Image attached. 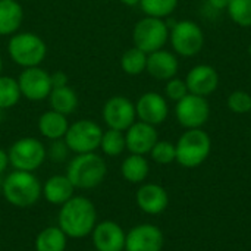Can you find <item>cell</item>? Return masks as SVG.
I'll use <instances>...</instances> for the list:
<instances>
[{"label":"cell","instance_id":"obj_37","mask_svg":"<svg viewBox=\"0 0 251 251\" xmlns=\"http://www.w3.org/2000/svg\"><path fill=\"white\" fill-rule=\"evenodd\" d=\"M209 1V4L213 7V9H216V10H222V9H226V6H228V1L229 0H207Z\"/></svg>","mask_w":251,"mask_h":251},{"label":"cell","instance_id":"obj_15","mask_svg":"<svg viewBox=\"0 0 251 251\" xmlns=\"http://www.w3.org/2000/svg\"><path fill=\"white\" fill-rule=\"evenodd\" d=\"M135 112H137V118L141 122L156 126L166 121L169 107H168V101L162 94L149 91L143 94L135 103Z\"/></svg>","mask_w":251,"mask_h":251},{"label":"cell","instance_id":"obj_29","mask_svg":"<svg viewBox=\"0 0 251 251\" xmlns=\"http://www.w3.org/2000/svg\"><path fill=\"white\" fill-rule=\"evenodd\" d=\"M178 6V0H140V7L146 16L160 18L169 16Z\"/></svg>","mask_w":251,"mask_h":251},{"label":"cell","instance_id":"obj_13","mask_svg":"<svg viewBox=\"0 0 251 251\" xmlns=\"http://www.w3.org/2000/svg\"><path fill=\"white\" fill-rule=\"evenodd\" d=\"M165 244L163 232L151 224H141L126 232L125 251H162Z\"/></svg>","mask_w":251,"mask_h":251},{"label":"cell","instance_id":"obj_32","mask_svg":"<svg viewBox=\"0 0 251 251\" xmlns=\"http://www.w3.org/2000/svg\"><path fill=\"white\" fill-rule=\"evenodd\" d=\"M226 103H228L229 110H232L234 113H238V115L249 113L251 110V96L247 91H243V90L232 91L229 94Z\"/></svg>","mask_w":251,"mask_h":251},{"label":"cell","instance_id":"obj_18","mask_svg":"<svg viewBox=\"0 0 251 251\" xmlns=\"http://www.w3.org/2000/svg\"><path fill=\"white\" fill-rule=\"evenodd\" d=\"M135 201L144 213L160 215L169 204V196L159 184H143L135 194Z\"/></svg>","mask_w":251,"mask_h":251},{"label":"cell","instance_id":"obj_36","mask_svg":"<svg viewBox=\"0 0 251 251\" xmlns=\"http://www.w3.org/2000/svg\"><path fill=\"white\" fill-rule=\"evenodd\" d=\"M9 166V156H7V151L0 149V175L4 174V171L7 169Z\"/></svg>","mask_w":251,"mask_h":251},{"label":"cell","instance_id":"obj_14","mask_svg":"<svg viewBox=\"0 0 251 251\" xmlns=\"http://www.w3.org/2000/svg\"><path fill=\"white\" fill-rule=\"evenodd\" d=\"M126 232L113 221L97 222L91 232V241L96 251H125Z\"/></svg>","mask_w":251,"mask_h":251},{"label":"cell","instance_id":"obj_40","mask_svg":"<svg viewBox=\"0 0 251 251\" xmlns=\"http://www.w3.org/2000/svg\"><path fill=\"white\" fill-rule=\"evenodd\" d=\"M1 116H3V110L0 109V121H1Z\"/></svg>","mask_w":251,"mask_h":251},{"label":"cell","instance_id":"obj_33","mask_svg":"<svg viewBox=\"0 0 251 251\" xmlns=\"http://www.w3.org/2000/svg\"><path fill=\"white\" fill-rule=\"evenodd\" d=\"M165 94H166L168 99H171L174 101H179L182 97H185L188 94V88H187L185 79L175 78V76L168 79L166 87H165Z\"/></svg>","mask_w":251,"mask_h":251},{"label":"cell","instance_id":"obj_22","mask_svg":"<svg viewBox=\"0 0 251 251\" xmlns=\"http://www.w3.org/2000/svg\"><path fill=\"white\" fill-rule=\"evenodd\" d=\"M22 19L24 10L16 0H0V35L15 34Z\"/></svg>","mask_w":251,"mask_h":251},{"label":"cell","instance_id":"obj_5","mask_svg":"<svg viewBox=\"0 0 251 251\" xmlns=\"http://www.w3.org/2000/svg\"><path fill=\"white\" fill-rule=\"evenodd\" d=\"M7 53L10 59L24 69L34 68L44 60L47 46L44 40L34 32H19L10 37L7 43Z\"/></svg>","mask_w":251,"mask_h":251},{"label":"cell","instance_id":"obj_39","mask_svg":"<svg viewBox=\"0 0 251 251\" xmlns=\"http://www.w3.org/2000/svg\"><path fill=\"white\" fill-rule=\"evenodd\" d=\"M1 69H3V60H1V56H0V76H1Z\"/></svg>","mask_w":251,"mask_h":251},{"label":"cell","instance_id":"obj_38","mask_svg":"<svg viewBox=\"0 0 251 251\" xmlns=\"http://www.w3.org/2000/svg\"><path fill=\"white\" fill-rule=\"evenodd\" d=\"M119 1L126 4V6H137V4H140V0H119Z\"/></svg>","mask_w":251,"mask_h":251},{"label":"cell","instance_id":"obj_21","mask_svg":"<svg viewBox=\"0 0 251 251\" xmlns=\"http://www.w3.org/2000/svg\"><path fill=\"white\" fill-rule=\"evenodd\" d=\"M69 128V122L65 115L54 112V110H47L44 112L40 119H38V131L40 134L53 141V140H62Z\"/></svg>","mask_w":251,"mask_h":251},{"label":"cell","instance_id":"obj_2","mask_svg":"<svg viewBox=\"0 0 251 251\" xmlns=\"http://www.w3.org/2000/svg\"><path fill=\"white\" fill-rule=\"evenodd\" d=\"M4 200L18 209H28L41 199V182L34 172L13 171L1 181Z\"/></svg>","mask_w":251,"mask_h":251},{"label":"cell","instance_id":"obj_9","mask_svg":"<svg viewBox=\"0 0 251 251\" xmlns=\"http://www.w3.org/2000/svg\"><path fill=\"white\" fill-rule=\"evenodd\" d=\"M169 38L174 50L184 57L199 54L204 46L203 29L194 21L190 19L176 22L169 32Z\"/></svg>","mask_w":251,"mask_h":251},{"label":"cell","instance_id":"obj_17","mask_svg":"<svg viewBox=\"0 0 251 251\" xmlns=\"http://www.w3.org/2000/svg\"><path fill=\"white\" fill-rule=\"evenodd\" d=\"M185 84H187L188 93L207 97L218 90L219 74L210 65H197L188 72L185 78Z\"/></svg>","mask_w":251,"mask_h":251},{"label":"cell","instance_id":"obj_19","mask_svg":"<svg viewBox=\"0 0 251 251\" xmlns=\"http://www.w3.org/2000/svg\"><path fill=\"white\" fill-rule=\"evenodd\" d=\"M178 59L174 53L168 50H156L147 54V66L146 71L156 79L168 81L178 74Z\"/></svg>","mask_w":251,"mask_h":251},{"label":"cell","instance_id":"obj_16","mask_svg":"<svg viewBox=\"0 0 251 251\" xmlns=\"http://www.w3.org/2000/svg\"><path fill=\"white\" fill-rule=\"evenodd\" d=\"M159 141L156 126L146 124V122H134L126 131H125V143L126 150L132 154H150L154 144Z\"/></svg>","mask_w":251,"mask_h":251},{"label":"cell","instance_id":"obj_26","mask_svg":"<svg viewBox=\"0 0 251 251\" xmlns=\"http://www.w3.org/2000/svg\"><path fill=\"white\" fill-rule=\"evenodd\" d=\"M99 149L109 157H116L122 154L124 150L126 149L125 132L118 131V129H110V128L107 131H103Z\"/></svg>","mask_w":251,"mask_h":251},{"label":"cell","instance_id":"obj_35","mask_svg":"<svg viewBox=\"0 0 251 251\" xmlns=\"http://www.w3.org/2000/svg\"><path fill=\"white\" fill-rule=\"evenodd\" d=\"M50 79H51V87L53 88H59V87L68 85V75L63 71H57V72L51 74Z\"/></svg>","mask_w":251,"mask_h":251},{"label":"cell","instance_id":"obj_23","mask_svg":"<svg viewBox=\"0 0 251 251\" xmlns=\"http://www.w3.org/2000/svg\"><path fill=\"white\" fill-rule=\"evenodd\" d=\"M68 246V235L56 225L47 226L38 232L34 247L35 251H65Z\"/></svg>","mask_w":251,"mask_h":251},{"label":"cell","instance_id":"obj_8","mask_svg":"<svg viewBox=\"0 0 251 251\" xmlns=\"http://www.w3.org/2000/svg\"><path fill=\"white\" fill-rule=\"evenodd\" d=\"M103 129L99 124L90 119H81L69 125L63 140L68 149L75 154L93 153L100 147Z\"/></svg>","mask_w":251,"mask_h":251},{"label":"cell","instance_id":"obj_30","mask_svg":"<svg viewBox=\"0 0 251 251\" xmlns=\"http://www.w3.org/2000/svg\"><path fill=\"white\" fill-rule=\"evenodd\" d=\"M229 18L240 26H251V0H229L226 6Z\"/></svg>","mask_w":251,"mask_h":251},{"label":"cell","instance_id":"obj_7","mask_svg":"<svg viewBox=\"0 0 251 251\" xmlns=\"http://www.w3.org/2000/svg\"><path fill=\"white\" fill-rule=\"evenodd\" d=\"M169 38V26L160 18L146 16L140 19L132 32V40L135 47L149 53L163 49Z\"/></svg>","mask_w":251,"mask_h":251},{"label":"cell","instance_id":"obj_34","mask_svg":"<svg viewBox=\"0 0 251 251\" xmlns=\"http://www.w3.org/2000/svg\"><path fill=\"white\" fill-rule=\"evenodd\" d=\"M71 150L68 149L65 140H53L50 147L47 149V156L53 160V162H63L68 157V153Z\"/></svg>","mask_w":251,"mask_h":251},{"label":"cell","instance_id":"obj_12","mask_svg":"<svg viewBox=\"0 0 251 251\" xmlns=\"http://www.w3.org/2000/svg\"><path fill=\"white\" fill-rule=\"evenodd\" d=\"M18 84L21 88V94L32 101L47 99L53 90L50 74L38 66L25 68L18 78Z\"/></svg>","mask_w":251,"mask_h":251},{"label":"cell","instance_id":"obj_28","mask_svg":"<svg viewBox=\"0 0 251 251\" xmlns=\"http://www.w3.org/2000/svg\"><path fill=\"white\" fill-rule=\"evenodd\" d=\"M21 88L18 79L12 76H0V109L13 107L21 99Z\"/></svg>","mask_w":251,"mask_h":251},{"label":"cell","instance_id":"obj_11","mask_svg":"<svg viewBox=\"0 0 251 251\" xmlns=\"http://www.w3.org/2000/svg\"><path fill=\"white\" fill-rule=\"evenodd\" d=\"M101 116L104 124L110 129H118L125 132L135 122L137 118L135 104L124 96L110 97L103 106Z\"/></svg>","mask_w":251,"mask_h":251},{"label":"cell","instance_id":"obj_20","mask_svg":"<svg viewBox=\"0 0 251 251\" xmlns=\"http://www.w3.org/2000/svg\"><path fill=\"white\" fill-rule=\"evenodd\" d=\"M75 196V187L66 175H53L41 184V197L53 204L62 206Z\"/></svg>","mask_w":251,"mask_h":251},{"label":"cell","instance_id":"obj_41","mask_svg":"<svg viewBox=\"0 0 251 251\" xmlns=\"http://www.w3.org/2000/svg\"><path fill=\"white\" fill-rule=\"evenodd\" d=\"M249 54L251 56V43H250V46H249Z\"/></svg>","mask_w":251,"mask_h":251},{"label":"cell","instance_id":"obj_25","mask_svg":"<svg viewBox=\"0 0 251 251\" xmlns=\"http://www.w3.org/2000/svg\"><path fill=\"white\" fill-rule=\"evenodd\" d=\"M49 100H50L51 110L59 112L65 116L74 113L78 107V96L75 90L71 88L69 85L53 88L49 96Z\"/></svg>","mask_w":251,"mask_h":251},{"label":"cell","instance_id":"obj_42","mask_svg":"<svg viewBox=\"0 0 251 251\" xmlns=\"http://www.w3.org/2000/svg\"><path fill=\"white\" fill-rule=\"evenodd\" d=\"M250 113H251V110H250Z\"/></svg>","mask_w":251,"mask_h":251},{"label":"cell","instance_id":"obj_4","mask_svg":"<svg viewBox=\"0 0 251 251\" xmlns=\"http://www.w3.org/2000/svg\"><path fill=\"white\" fill-rule=\"evenodd\" d=\"M176 162L184 168H197L206 162L212 150V140L201 128L187 129L175 144Z\"/></svg>","mask_w":251,"mask_h":251},{"label":"cell","instance_id":"obj_1","mask_svg":"<svg viewBox=\"0 0 251 251\" xmlns=\"http://www.w3.org/2000/svg\"><path fill=\"white\" fill-rule=\"evenodd\" d=\"M97 225V210L94 203L82 196H74L60 206L57 215V226L68 238H84L91 235Z\"/></svg>","mask_w":251,"mask_h":251},{"label":"cell","instance_id":"obj_31","mask_svg":"<svg viewBox=\"0 0 251 251\" xmlns=\"http://www.w3.org/2000/svg\"><path fill=\"white\" fill-rule=\"evenodd\" d=\"M151 159L159 165H169L176 162V149L175 144L169 141H157L150 151Z\"/></svg>","mask_w":251,"mask_h":251},{"label":"cell","instance_id":"obj_6","mask_svg":"<svg viewBox=\"0 0 251 251\" xmlns=\"http://www.w3.org/2000/svg\"><path fill=\"white\" fill-rule=\"evenodd\" d=\"M9 165L15 171H25L34 172L37 171L47 157L46 146L34 138V137H24L16 140L7 150Z\"/></svg>","mask_w":251,"mask_h":251},{"label":"cell","instance_id":"obj_27","mask_svg":"<svg viewBox=\"0 0 251 251\" xmlns=\"http://www.w3.org/2000/svg\"><path fill=\"white\" fill-rule=\"evenodd\" d=\"M121 66L128 75H140L146 71L147 66V53L140 50L138 47H132L126 50L121 57Z\"/></svg>","mask_w":251,"mask_h":251},{"label":"cell","instance_id":"obj_3","mask_svg":"<svg viewBox=\"0 0 251 251\" xmlns=\"http://www.w3.org/2000/svg\"><path fill=\"white\" fill-rule=\"evenodd\" d=\"M65 175L69 178L75 190H93L104 181L107 165L96 151L75 154L68 163Z\"/></svg>","mask_w":251,"mask_h":251},{"label":"cell","instance_id":"obj_10","mask_svg":"<svg viewBox=\"0 0 251 251\" xmlns=\"http://www.w3.org/2000/svg\"><path fill=\"white\" fill-rule=\"evenodd\" d=\"M175 116L181 126L187 129L201 128L210 116V107L206 97L188 93L175 106Z\"/></svg>","mask_w":251,"mask_h":251},{"label":"cell","instance_id":"obj_24","mask_svg":"<svg viewBox=\"0 0 251 251\" xmlns=\"http://www.w3.org/2000/svg\"><path fill=\"white\" fill-rule=\"evenodd\" d=\"M150 172L147 159L141 154H129L121 165V174L125 181L131 184H141L146 181Z\"/></svg>","mask_w":251,"mask_h":251}]
</instances>
